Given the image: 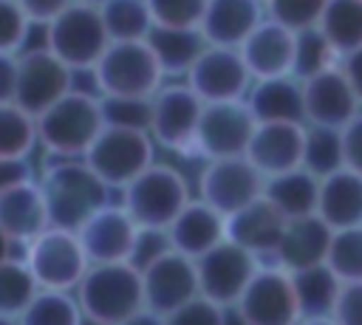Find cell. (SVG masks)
I'll return each mask as SVG.
<instances>
[{
    "mask_svg": "<svg viewBox=\"0 0 362 325\" xmlns=\"http://www.w3.org/2000/svg\"><path fill=\"white\" fill-rule=\"evenodd\" d=\"M153 54L161 62V71L167 79H184L201 51L206 48V40L201 28H167V25H153L147 37Z\"/></svg>",
    "mask_w": 362,
    "mask_h": 325,
    "instance_id": "29",
    "label": "cell"
},
{
    "mask_svg": "<svg viewBox=\"0 0 362 325\" xmlns=\"http://www.w3.org/2000/svg\"><path fill=\"white\" fill-rule=\"evenodd\" d=\"M74 294L88 319L119 325L130 314L144 308L141 268H136L130 260L90 263Z\"/></svg>",
    "mask_w": 362,
    "mask_h": 325,
    "instance_id": "3",
    "label": "cell"
},
{
    "mask_svg": "<svg viewBox=\"0 0 362 325\" xmlns=\"http://www.w3.org/2000/svg\"><path fill=\"white\" fill-rule=\"evenodd\" d=\"M20 3V8L25 11V17L31 20V25H40V28H45L54 17H59L71 3H76V0H17Z\"/></svg>",
    "mask_w": 362,
    "mask_h": 325,
    "instance_id": "46",
    "label": "cell"
},
{
    "mask_svg": "<svg viewBox=\"0 0 362 325\" xmlns=\"http://www.w3.org/2000/svg\"><path fill=\"white\" fill-rule=\"evenodd\" d=\"M156 25L167 28H198L206 0H147Z\"/></svg>",
    "mask_w": 362,
    "mask_h": 325,
    "instance_id": "40",
    "label": "cell"
},
{
    "mask_svg": "<svg viewBox=\"0 0 362 325\" xmlns=\"http://www.w3.org/2000/svg\"><path fill=\"white\" fill-rule=\"evenodd\" d=\"M85 314L74 291L40 288L17 317L20 325H82Z\"/></svg>",
    "mask_w": 362,
    "mask_h": 325,
    "instance_id": "32",
    "label": "cell"
},
{
    "mask_svg": "<svg viewBox=\"0 0 362 325\" xmlns=\"http://www.w3.org/2000/svg\"><path fill=\"white\" fill-rule=\"evenodd\" d=\"M156 150L158 144L147 130L105 124L82 158L113 192H119L156 161Z\"/></svg>",
    "mask_w": 362,
    "mask_h": 325,
    "instance_id": "7",
    "label": "cell"
},
{
    "mask_svg": "<svg viewBox=\"0 0 362 325\" xmlns=\"http://www.w3.org/2000/svg\"><path fill=\"white\" fill-rule=\"evenodd\" d=\"M223 325H249V319H243L240 311H238L235 305H229L226 314H223Z\"/></svg>",
    "mask_w": 362,
    "mask_h": 325,
    "instance_id": "54",
    "label": "cell"
},
{
    "mask_svg": "<svg viewBox=\"0 0 362 325\" xmlns=\"http://www.w3.org/2000/svg\"><path fill=\"white\" fill-rule=\"evenodd\" d=\"M305 122H257L246 158L269 178L303 167Z\"/></svg>",
    "mask_w": 362,
    "mask_h": 325,
    "instance_id": "20",
    "label": "cell"
},
{
    "mask_svg": "<svg viewBox=\"0 0 362 325\" xmlns=\"http://www.w3.org/2000/svg\"><path fill=\"white\" fill-rule=\"evenodd\" d=\"M20 254L28 263L37 285L57 291H76L79 280L90 266L76 229H65L54 223L45 226L31 240H25L20 246Z\"/></svg>",
    "mask_w": 362,
    "mask_h": 325,
    "instance_id": "6",
    "label": "cell"
},
{
    "mask_svg": "<svg viewBox=\"0 0 362 325\" xmlns=\"http://www.w3.org/2000/svg\"><path fill=\"white\" fill-rule=\"evenodd\" d=\"M76 3H88V6H96V8H99V6H105L107 0H76Z\"/></svg>",
    "mask_w": 362,
    "mask_h": 325,
    "instance_id": "56",
    "label": "cell"
},
{
    "mask_svg": "<svg viewBox=\"0 0 362 325\" xmlns=\"http://www.w3.org/2000/svg\"><path fill=\"white\" fill-rule=\"evenodd\" d=\"M223 314L226 308L206 300V297H195L187 305L175 308L173 314H167V325H223Z\"/></svg>",
    "mask_w": 362,
    "mask_h": 325,
    "instance_id": "43",
    "label": "cell"
},
{
    "mask_svg": "<svg viewBox=\"0 0 362 325\" xmlns=\"http://www.w3.org/2000/svg\"><path fill=\"white\" fill-rule=\"evenodd\" d=\"M74 71L54 57L45 45L40 48H23L17 54V93L14 102L28 110L31 116H40L45 107H51L57 99H62L74 88Z\"/></svg>",
    "mask_w": 362,
    "mask_h": 325,
    "instance_id": "12",
    "label": "cell"
},
{
    "mask_svg": "<svg viewBox=\"0 0 362 325\" xmlns=\"http://www.w3.org/2000/svg\"><path fill=\"white\" fill-rule=\"evenodd\" d=\"M31 28L34 25L17 0H0V54H20Z\"/></svg>",
    "mask_w": 362,
    "mask_h": 325,
    "instance_id": "42",
    "label": "cell"
},
{
    "mask_svg": "<svg viewBox=\"0 0 362 325\" xmlns=\"http://www.w3.org/2000/svg\"><path fill=\"white\" fill-rule=\"evenodd\" d=\"M90 79L99 96H136V99H150L167 82L161 62L147 40L110 42L99 57V62L93 65Z\"/></svg>",
    "mask_w": 362,
    "mask_h": 325,
    "instance_id": "4",
    "label": "cell"
},
{
    "mask_svg": "<svg viewBox=\"0 0 362 325\" xmlns=\"http://www.w3.org/2000/svg\"><path fill=\"white\" fill-rule=\"evenodd\" d=\"M192 189L184 172L173 164L153 161L141 175H136L124 189H119L122 206L139 226L167 229L175 215L189 203Z\"/></svg>",
    "mask_w": 362,
    "mask_h": 325,
    "instance_id": "5",
    "label": "cell"
},
{
    "mask_svg": "<svg viewBox=\"0 0 362 325\" xmlns=\"http://www.w3.org/2000/svg\"><path fill=\"white\" fill-rule=\"evenodd\" d=\"M263 17V0H206L198 28L209 45L238 48Z\"/></svg>",
    "mask_w": 362,
    "mask_h": 325,
    "instance_id": "24",
    "label": "cell"
},
{
    "mask_svg": "<svg viewBox=\"0 0 362 325\" xmlns=\"http://www.w3.org/2000/svg\"><path fill=\"white\" fill-rule=\"evenodd\" d=\"M246 105L257 122H303V82L294 76L255 79Z\"/></svg>",
    "mask_w": 362,
    "mask_h": 325,
    "instance_id": "27",
    "label": "cell"
},
{
    "mask_svg": "<svg viewBox=\"0 0 362 325\" xmlns=\"http://www.w3.org/2000/svg\"><path fill=\"white\" fill-rule=\"evenodd\" d=\"M99 14H102L110 42L147 40L156 25L147 8V0H107L105 6H99Z\"/></svg>",
    "mask_w": 362,
    "mask_h": 325,
    "instance_id": "34",
    "label": "cell"
},
{
    "mask_svg": "<svg viewBox=\"0 0 362 325\" xmlns=\"http://www.w3.org/2000/svg\"><path fill=\"white\" fill-rule=\"evenodd\" d=\"M342 153H345V167L362 172V110L342 127Z\"/></svg>",
    "mask_w": 362,
    "mask_h": 325,
    "instance_id": "47",
    "label": "cell"
},
{
    "mask_svg": "<svg viewBox=\"0 0 362 325\" xmlns=\"http://www.w3.org/2000/svg\"><path fill=\"white\" fill-rule=\"evenodd\" d=\"M303 167H305L311 175H317V178H325V175L337 172L339 167H345L342 130H337V127H317V124H305Z\"/></svg>",
    "mask_w": 362,
    "mask_h": 325,
    "instance_id": "35",
    "label": "cell"
},
{
    "mask_svg": "<svg viewBox=\"0 0 362 325\" xmlns=\"http://www.w3.org/2000/svg\"><path fill=\"white\" fill-rule=\"evenodd\" d=\"M266 175L246 155L206 158L198 172V198L223 215L243 209L263 195Z\"/></svg>",
    "mask_w": 362,
    "mask_h": 325,
    "instance_id": "11",
    "label": "cell"
},
{
    "mask_svg": "<svg viewBox=\"0 0 362 325\" xmlns=\"http://www.w3.org/2000/svg\"><path fill=\"white\" fill-rule=\"evenodd\" d=\"M286 229V218L260 195L243 209L226 215V237L249 249L257 260H272Z\"/></svg>",
    "mask_w": 362,
    "mask_h": 325,
    "instance_id": "22",
    "label": "cell"
},
{
    "mask_svg": "<svg viewBox=\"0 0 362 325\" xmlns=\"http://www.w3.org/2000/svg\"><path fill=\"white\" fill-rule=\"evenodd\" d=\"M297 325H339L331 314H311V317H300Z\"/></svg>",
    "mask_w": 362,
    "mask_h": 325,
    "instance_id": "52",
    "label": "cell"
},
{
    "mask_svg": "<svg viewBox=\"0 0 362 325\" xmlns=\"http://www.w3.org/2000/svg\"><path fill=\"white\" fill-rule=\"evenodd\" d=\"M82 325H105V322H96V319H88V317H85V319H82Z\"/></svg>",
    "mask_w": 362,
    "mask_h": 325,
    "instance_id": "57",
    "label": "cell"
},
{
    "mask_svg": "<svg viewBox=\"0 0 362 325\" xmlns=\"http://www.w3.org/2000/svg\"><path fill=\"white\" fill-rule=\"evenodd\" d=\"M331 235H334V229L320 215L291 218V220H286V229H283V237H280V246H277L272 263H277L288 271L325 263Z\"/></svg>",
    "mask_w": 362,
    "mask_h": 325,
    "instance_id": "25",
    "label": "cell"
},
{
    "mask_svg": "<svg viewBox=\"0 0 362 325\" xmlns=\"http://www.w3.org/2000/svg\"><path fill=\"white\" fill-rule=\"evenodd\" d=\"M291 280H294V291H297V302H300L303 317L334 311L342 280L328 268V263L297 268V271H291Z\"/></svg>",
    "mask_w": 362,
    "mask_h": 325,
    "instance_id": "31",
    "label": "cell"
},
{
    "mask_svg": "<svg viewBox=\"0 0 362 325\" xmlns=\"http://www.w3.org/2000/svg\"><path fill=\"white\" fill-rule=\"evenodd\" d=\"M102 127V96L74 85L62 99L37 116L40 150L45 158H82Z\"/></svg>",
    "mask_w": 362,
    "mask_h": 325,
    "instance_id": "1",
    "label": "cell"
},
{
    "mask_svg": "<svg viewBox=\"0 0 362 325\" xmlns=\"http://www.w3.org/2000/svg\"><path fill=\"white\" fill-rule=\"evenodd\" d=\"M184 82L198 93V99L204 105H212V102H240V99H246L255 79H252V73H249L238 48L206 42V48L201 51V57L195 59V65L189 68Z\"/></svg>",
    "mask_w": 362,
    "mask_h": 325,
    "instance_id": "13",
    "label": "cell"
},
{
    "mask_svg": "<svg viewBox=\"0 0 362 325\" xmlns=\"http://www.w3.org/2000/svg\"><path fill=\"white\" fill-rule=\"evenodd\" d=\"M362 110L348 76L339 65L303 79V122L342 130Z\"/></svg>",
    "mask_w": 362,
    "mask_h": 325,
    "instance_id": "18",
    "label": "cell"
},
{
    "mask_svg": "<svg viewBox=\"0 0 362 325\" xmlns=\"http://www.w3.org/2000/svg\"><path fill=\"white\" fill-rule=\"evenodd\" d=\"M204 102L184 79H167L150 96V136L161 150L184 158H198L195 133Z\"/></svg>",
    "mask_w": 362,
    "mask_h": 325,
    "instance_id": "9",
    "label": "cell"
},
{
    "mask_svg": "<svg viewBox=\"0 0 362 325\" xmlns=\"http://www.w3.org/2000/svg\"><path fill=\"white\" fill-rule=\"evenodd\" d=\"M76 235L90 263H116L130 260L139 223L130 218L122 201H107L79 223Z\"/></svg>",
    "mask_w": 362,
    "mask_h": 325,
    "instance_id": "17",
    "label": "cell"
},
{
    "mask_svg": "<svg viewBox=\"0 0 362 325\" xmlns=\"http://www.w3.org/2000/svg\"><path fill=\"white\" fill-rule=\"evenodd\" d=\"M37 291H40V285L20 252L0 260V311L3 314L20 317Z\"/></svg>",
    "mask_w": 362,
    "mask_h": 325,
    "instance_id": "36",
    "label": "cell"
},
{
    "mask_svg": "<svg viewBox=\"0 0 362 325\" xmlns=\"http://www.w3.org/2000/svg\"><path fill=\"white\" fill-rule=\"evenodd\" d=\"M119 325H167V317L158 314V311H150V308H139L136 314H130L124 322Z\"/></svg>",
    "mask_w": 362,
    "mask_h": 325,
    "instance_id": "51",
    "label": "cell"
},
{
    "mask_svg": "<svg viewBox=\"0 0 362 325\" xmlns=\"http://www.w3.org/2000/svg\"><path fill=\"white\" fill-rule=\"evenodd\" d=\"M17 93V54H0V105L14 102Z\"/></svg>",
    "mask_w": 362,
    "mask_h": 325,
    "instance_id": "49",
    "label": "cell"
},
{
    "mask_svg": "<svg viewBox=\"0 0 362 325\" xmlns=\"http://www.w3.org/2000/svg\"><path fill=\"white\" fill-rule=\"evenodd\" d=\"M173 246H170V235L167 229H156V226H139V235H136V243H133V252H130V263L136 268H144L147 263H153L156 257L167 254Z\"/></svg>",
    "mask_w": 362,
    "mask_h": 325,
    "instance_id": "44",
    "label": "cell"
},
{
    "mask_svg": "<svg viewBox=\"0 0 362 325\" xmlns=\"http://www.w3.org/2000/svg\"><path fill=\"white\" fill-rule=\"evenodd\" d=\"M235 308L249 319V325H297L303 317L291 271L272 260L257 266Z\"/></svg>",
    "mask_w": 362,
    "mask_h": 325,
    "instance_id": "10",
    "label": "cell"
},
{
    "mask_svg": "<svg viewBox=\"0 0 362 325\" xmlns=\"http://www.w3.org/2000/svg\"><path fill=\"white\" fill-rule=\"evenodd\" d=\"M339 68H342V73L348 76V82H351V88H354L359 105H362V48L345 54V57L339 59Z\"/></svg>",
    "mask_w": 362,
    "mask_h": 325,
    "instance_id": "50",
    "label": "cell"
},
{
    "mask_svg": "<svg viewBox=\"0 0 362 325\" xmlns=\"http://www.w3.org/2000/svg\"><path fill=\"white\" fill-rule=\"evenodd\" d=\"M198 283H201V297L229 308L238 302L243 288L249 285L252 274L263 260H257L249 249L238 246L235 240H221L215 249L201 254L198 260Z\"/></svg>",
    "mask_w": 362,
    "mask_h": 325,
    "instance_id": "15",
    "label": "cell"
},
{
    "mask_svg": "<svg viewBox=\"0 0 362 325\" xmlns=\"http://www.w3.org/2000/svg\"><path fill=\"white\" fill-rule=\"evenodd\" d=\"M325 263L342 283L362 280V223L334 229Z\"/></svg>",
    "mask_w": 362,
    "mask_h": 325,
    "instance_id": "38",
    "label": "cell"
},
{
    "mask_svg": "<svg viewBox=\"0 0 362 325\" xmlns=\"http://www.w3.org/2000/svg\"><path fill=\"white\" fill-rule=\"evenodd\" d=\"M45 226H51V215L40 178H25L0 189V229L17 246L40 235Z\"/></svg>",
    "mask_w": 362,
    "mask_h": 325,
    "instance_id": "21",
    "label": "cell"
},
{
    "mask_svg": "<svg viewBox=\"0 0 362 325\" xmlns=\"http://www.w3.org/2000/svg\"><path fill=\"white\" fill-rule=\"evenodd\" d=\"M328 0H263L266 17L283 23L291 31L314 28Z\"/></svg>",
    "mask_w": 362,
    "mask_h": 325,
    "instance_id": "39",
    "label": "cell"
},
{
    "mask_svg": "<svg viewBox=\"0 0 362 325\" xmlns=\"http://www.w3.org/2000/svg\"><path fill=\"white\" fill-rule=\"evenodd\" d=\"M37 178L45 192L54 226L79 229L90 212L113 201V189L90 170L85 158H45Z\"/></svg>",
    "mask_w": 362,
    "mask_h": 325,
    "instance_id": "2",
    "label": "cell"
},
{
    "mask_svg": "<svg viewBox=\"0 0 362 325\" xmlns=\"http://www.w3.org/2000/svg\"><path fill=\"white\" fill-rule=\"evenodd\" d=\"M37 167L31 158H0V189L20 184L25 178H37Z\"/></svg>",
    "mask_w": 362,
    "mask_h": 325,
    "instance_id": "48",
    "label": "cell"
},
{
    "mask_svg": "<svg viewBox=\"0 0 362 325\" xmlns=\"http://www.w3.org/2000/svg\"><path fill=\"white\" fill-rule=\"evenodd\" d=\"M255 127H257V119L252 116L246 99L204 105L198 133H195V153L204 161L226 158V155H246Z\"/></svg>",
    "mask_w": 362,
    "mask_h": 325,
    "instance_id": "14",
    "label": "cell"
},
{
    "mask_svg": "<svg viewBox=\"0 0 362 325\" xmlns=\"http://www.w3.org/2000/svg\"><path fill=\"white\" fill-rule=\"evenodd\" d=\"M0 325H20V322H17V317H11V314H3V311H0Z\"/></svg>",
    "mask_w": 362,
    "mask_h": 325,
    "instance_id": "55",
    "label": "cell"
},
{
    "mask_svg": "<svg viewBox=\"0 0 362 325\" xmlns=\"http://www.w3.org/2000/svg\"><path fill=\"white\" fill-rule=\"evenodd\" d=\"M37 150V116L17 102L0 105V158H31Z\"/></svg>",
    "mask_w": 362,
    "mask_h": 325,
    "instance_id": "33",
    "label": "cell"
},
{
    "mask_svg": "<svg viewBox=\"0 0 362 325\" xmlns=\"http://www.w3.org/2000/svg\"><path fill=\"white\" fill-rule=\"evenodd\" d=\"M317 215L331 229L359 226L362 223V172L339 167L337 172L320 178Z\"/></svg>",
    "mask_w": 362,
    "mask_h": 325,
    "instance_id": "26",
    "label": "cell"
},
{
    "mask_svg": "<svg viewBox=\"0 0 362 325\" xmlns=\"http://www.w3.org/2000/svg\"><path fill=\"white\" fill-rule=\"evenodd\" d=\"M42 45L54 57H59L74 73H90L105 48L110 45V37L96 6L71 3L59 17L45 25Z\"/></svg>",
    "mask_w": 362,
    "mask_h": 325,
    "instance_id": "8",
    "label": "cell"
},
{
    "mask_svg": "<svg viewBox=\"0 0 362 325\" xmlns=\"http://www.w3.org/2000/svg\"><path fill=\"white\" fill-rule=\"evenodd\" d=\"M317 28L339 54V59L362 48V0H328Z\"/></svg>",
    "mask_w": 362,
    "mask_h": 325,
    "instance_id": "30",
    "label": "cell"
},
{
    "mask_svg": "<svg viewBox=\"0 0 362 325\" xmlns=\"http://www.w3.org/2000/svg\"><path fill=\"white\" fill-rule=\"evenodd\" d=\"M170 246L192 260L215 249L221 240H226V215L201 201L198 195L189 198V203L175 215V220L167 226Z\"/></svg>",
    "mask_w": 362,
    "mask_h": 325,
    "instance_id": "23",
    "label": "cell"
},
{
    "mask_svg": "<svg viewBox=\"0 0 362 325\" xmlns=\"http://www.w3.org/2000/svg\"><path fill=\"white\" fill-rule=\"evenodd\" d=\"M294 45H297V31L286 28L272 17H263L257 28L238 45V51L252 79H272V76H291Z\"/></svg>",
    "mask_w": 362,
    "mask_h": 325,
    "instance_id": "19",
    "label": "cell"
},
{
    "mask_svg": "<svg viewBox=\"0 0 362 325\" xmlns=\"http://www.w3.org/2000/svg\"><path fill=\"white\" fill-rule=\"evenodd\" d=\"M331 317L339 325H362V280L342 283Z\"/></svg>",
    "mask_w": 362,
    "mask_h": 325,
    "instance_id": "45",
    "label": "cell"
},
{
    "mask_svg": "<svg viewBox=\"0 0 362 325\" xmlns=\"http://www.w3.org/2000/svg\"><path fill=\"white\" fill-rule=\"evenodd\" d=\"M141 288H144V308L167 317L201 294L198 263L170 249L167 254L156 257L141 268Z\"/></svg>",
    "mask_w": 362,
    "mask_h": 325,
    "instance_id": "16",
    "label": "cell"
},
{
    "mask_svg": "<svg viewBox=\"0 0 362 325\" xmlns=\"http://www.w3.org/2000/svg\"><path fill=\"white\" fill-rule=\"evenodd\" d=\"M263 198L286 218H303L317 215V198H320V178L311 175L305 167L286 170L280 175H269L263 184Z\"/></svg>",
    "mask_w": 362,
    "mask_h": 325,
    "instance_id": "28",
    "label": "cell"
},
{
    "mask_svg": "<svg viewBox=\"0 0 362 325\" xmlns=\"http://www.w3.org/2000/svg\"><path fill=\"white\" fill-rule=\"evenodd\" d=\"M14 252H20V246H17V243H14V240L0 229V260H6V257H8V254H14Z\"/></svg>",
    "mask_w": 362,
    "mask_h": 325,
    "instance_id": "53",
    "label": "cell"
},
{
    "mask_svg": "<svg viewBox=\"0 0 362 325\" xmlns=\"http://www.w3.org/2000/svg\"><path fill=\"white\" fill-rule=\"evenodd\" d=\"M339 65V54L331 48V42L320 34V28H303L297 31V45H294V68H291V76L294 79H308V76H317L328 68Z\"/></svg>",
    "mask_w": 362,
    "mask_h": 325,
    "instance_id": "37",
    "label": "cell"
},
{
    "mask_svg": "<svg viewBox=\"0 0 362 325\" xmlns=\"http://www.w3.org/2000/svg\"><path fill=\"white\" fill-rule=\"evenodd\" d=\"M102 113H105V124L136 127V130H147L150 133V99L102 96Z\"/></svg>",
    "mask_w": 362,
    "mask_h": 325,
    "instance_id": "41",
    "label": "cell"
}]
</instances>
